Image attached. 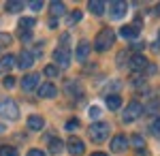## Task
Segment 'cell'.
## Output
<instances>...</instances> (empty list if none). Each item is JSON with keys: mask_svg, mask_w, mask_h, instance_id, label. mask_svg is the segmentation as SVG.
Returning a JSON list of instances; mask_svg holds the SVG:
<instances>
[{"mask_svg": "<svg viewBox=\"0 0 160 156\" xmlns=\"http://www.w3.org/2000/svg\"><path fill=\"white\" fill-rule=\"evenodd\" d=\"M156 15H160V7H156Z\"/></svg>", "mask_w": 160, "mask_h": 156, "instance_id": "obj_40", "label": "cell"}, {"mask_svg": "<svg viewBox=\"0 0 160 156\" xmlns=\"http://www.w3.org/2000/svg\"><path fill=\"white\" fill-rule=\"evenodd\" d=\"M141 113H143V105H141L139 101H130V103H128V107L124 109V116H122L124 124L135 122L137 118H141Z\"/></svg>", "mask_w": 160, "mask_h": 156, "instance_id": "obj_4", "label": "cell"}, {"mask_svg": "<svg viewBox=\"0 0 160 156\" xmlns=\"http://www.w3.org/2000/svg\"><path fill=\"white\" fill-rule=\"evenodd\" d=\"M66 148H68V152L73 156H81L86 152V145H83V141H81L79 137H71V139L66 141Z\"/></svg>", "mask_w": 160, "mask_h": 156, "instance_id": "obj_8", "label": "cell"}, {"mask_svg": "<svg viewBox=\"0 0 160 156\" xmlns=\"http://www.w3.org/2000/svg\"><path fill=\"white\" fill-rule=\"evenodd\" d=\"M143 111H149V113H158V111H160V101H152L148 107H143Z\"/></svg>", "mask_w": 160, "mask_h": 156, "instance_id": "obj_29", "label": "cell"}, {"mask_svg": "<svg viewBox=\"0 0 160 156\" xmlns=\"http://www.w3.org/2000/svg\"><path fill=\"white\" fill-rule=\"evenodd\" d=\"M17 62H19V64H17L19 69H30V66L34 64V54L28 51V49H22V54H19Z\"/></svg>", "mask_w": 160, "mask_h": 156, "instance_id": "obj_12", "label": "cell"}, {"mask_svg": "<svg viewBox=\"0 0 160 156\" xmlns=\"http://www.w3.org/2000/svg\"><path fill=\"white\" fill-rule=\"evenodd\" d=\"M49 26H51V28H53V26H58V19H56V17H51V19H49Z\"/></svg>", "mask_w": 160, "mask_h": 156, "instance_id": "obj_37", "label": "cell"}, {"mask_svg": "<svg viewBox=\"0 0 160 156\" xmlns=\"http://www.w3.org/2000/svg\"><path fill=\"white\" fill-rule=\"evenodd\" d=\"M88 54H90V43H88V41H79V45L75 49V58L79 62H86Z\"/></svg>", "mask_w": 160, "mask_h": 156, "instance_id": "obj_13", "label": "cell"}, {"mask_svg": "<svg viewBox=\"0 0 160 156\" xmlns=\"http://www.w3.org/2000/svg\"><path fill=\"white\" fill-rule=\"evenodd\" d=\"M7 131V128H4V124H0V133H4Z\"/></svg>", "mask_w": 160, "mask_h": 156, "instance_id": "obj_38", "label": "cell"}, {"mask_svg": "<svg viewBox=\"0 0 160 156\" xmlns=\"http://www.w3.org/2000/svg\"><path fill=\"white\" fill-rule=\"evenodd\" d=\"M130 143L135 145V150H143V148H145V139H143L141 135H132V139H130Z\"/></svg>", "mask_w": 160, "mask_h": 156, "instance_id": "obj_24", "label": "cell"}, {"mask_svg": "<svg viewBox=\"0 0 160 156\" xmlns=\"http://www.w3.org/2000/svg\"><path fill=\"white\" fill-rule=\"evenodd\" d=\"M64 92H66V96H71V98H79V96L83 94V90H81L79 81H68L66 88H64Z\"/></svg>", "mask_w": 160, "mask_h": 156, "instance_id": "obj_15", "label": "cell"}, {"mask_svg": "<svg viewBox=\"0 0 160 156\" xmlns=\"http://www.w3.org/2000/svg\"><path fill=\"white\" fill-rule=\"evenodd\" d=\"M152 133L154 135H160V116H156V120L152 122Z\"/></svg>", "mask_w": 160, "mask_h": 156, "instance_id": "obj_31", "label": "cell"}, {"mask_svg": "<svg viewBox=\"0 0 160 156\" xmlns=\"http://www.w3.org/2000/svg\"><path fill=\"white\" fill-rule=\"evenodd\" d=\"M28 128L32 131H43L45 128V120L41 116H28Z\"/></svg>", "mask_w": 160, "mask_h": 156, "instance_id": "obj_17", "label": "cell"}, {"mask_svg": "<svg viewBox=\"0 0 160 156\" xmlns=\"http://www.w3.org/2000/svg\"><path fill=\"white\" fill-rule=\"evenodd\" d=\"M13 43V36L11 34H7V32H0V49L2 47H9Z\"/></svg>", "mask_w": 160, "mask_h": 156, "instance_id": "obj_28", "label": "cell"}, {"mask_svg": "<svg viewBox=\"0 0 160 156\" xmlns=\"http://www.w3.org/2000/svg\"><path fill=\"white\" fill-rule=\"evenodd\" d=\"M81 15H83L81 11H73L71 15H68V17H66V24H68V26H75L77 22H79V19H81Z\"/></svg>", "mask_w": 160, "mask_h": 156, "instance_id": "obj_27", "label": "cell"}, {"mask_svg": "<svg viewBox=\"0 0 160 156\" xmlns=\"http://www.w3.org/2000/svg\"><path fill=\"white\" fill-rule=\"evenodd\" d=\"M45 75L53 79V77H58V75H60V69H58L56 64H47V66H45Z\"/></svg>", "mask_w": 160, "mask_h": 156, "instance_id": "obj_26", "label": "cell"}, {"mask_svg": "<svg viewBox=\"0 0 160 156\" xmlns=\"http://www.w3.org/2000/svg\"><path fill=\"white\" fill-rule=\"evenodd\" d=\"M105 103H107V107L111 111H115V109H120V105H122V96L120 94H107L105 96Z\"/></svg>", "mask_w": 160, "mask_h": 156, "instance_id": "obj_18", "label": "cell"}, {"mask_svg": "<svg viewBox=\"0 0 160 156\" xmlns=\"http://www.w3.org/2000/svg\"><path fill=\"white\" fill-rule=\"evenodd\" d=\"M34 24H37V19H34V17H22V19H19V24H17L19 34H22V32H24V34H30V30L34 28Z\"/></svg>", "mask_w": 160, "mask_h": 156, "instance_id": "obj_16", "label": "cell"}, {"mask_svg": "<svg viewBox=\"0 0 160 156\" xmlns=\"http://www.w3.org/2000/svg\"><path fill=\"white\" fill-rule=\"evenodd\" d=\"M28 156H47V154H45L43 150H37V148H34V150H30V152H28Z\"/></svg>", "mask_w": 160, "mask_h": 156, "instance_id": "obj_35", "label": "cell"}, {"mask_svg": "<svg viewBox=\"0 0 160 156\" xmlns=\"http://www.w3.org/2000/svg\"><path fill=\"white\" fill-rule=\"evenodd\" d=\"M79 126V120H68L66 122V131H73V128H77Z\"/></svg>", "mask_w": 160, "mask_h": 156, "instance_id": "obj_34", "label": "cell"}, {"mask_svg": "<svg viewBox=\"0 0 160 156\" xmlns=\"http://www.w3.org/2000/svg\"><path fill=\"white\" fill-rule=\"evenodd\" d=\"M113 43H115V32L111 28H102L94 39V49L96 51H107V49L113 47Z\"/></svg>", "mask_w": 160, "mask_h": 156, "instance_id": "obj_1", "label": "cell"}, {"mask_svg": "<svg viewBox=\"0 0 160 156\" xmlns=\"http://www.w3.org/2000/svg\"><path fill=\"white\" fill-rule=\"evenodd\" d=\"M53 64L58 69H66L71 64V49L68 47H58L53 51Z\"/></svg>", "mask_w": 160, "mask_h": 156, "instance_id": "obj_5", "label": "cell"}, {"mask_svg": "<svg viewBox=\"0 0 160 156\" xmlns=\"http://www.w3.org/2000/svg\"><path fill=\"white\" fill-rule=\"evenodd\" d=\"M90 118H100V107H90Z\"/></svg>", "mask_w": 160, "mask_h": 156, "instance_id": "obj_33", "label": "cell"}, {"mask_svg": "<svg viewBox=\"0 0 160 156\" xmlns=\"http://www.w3.org/2000/svg\"><path fill=\"white\" fill-rule=\"evenodd\" d=\"M37 90H38V96H41V98H56V94H58V88L51 84V81L41 84Z\"/></svg>", "mask_w": 160, "mask_h": 156, "instance_id": "obj_9", "label": "cell"}, {"mask_svg": "<svg viewBox=\"0 0 160 156\" xmlns=\"http://www.w3.org/2000/svg\"><path fill=\"white\" fill-rule=\"evenodd\" d=\"M143 47H145V43L141 41V43H132V47H130V49H132V51H141Z\"/></svg>", "mask_w": 160, "mask_h": 156, "instance_id": "obj_36", "label": "cell"}, {"mask_svg": "<svg viewBox=\"0 0 160 156\" xmlns=\"http://www.w3.org/2000/svg\"><path fill=\"white\" fill-rule=\"evenodd\" d=\"M15 81H17V79H15V77H11V75H7V77H4V81H2V84H4V88H9V90H11V88H15Z\"/></svg>", "mask_w": 160, "mask_h": 156, "instance_id": "obj_30", "label": "cell"}, {"mask_svg": "<svg viewBox=\"0 0 160 156\" xmlns=\"http://www.w3.org/2000/svg\"><path fill=\"white\" fill-rule=\"evenodd\" d=\"M137 34H139V30L135 26H122L120 28V36L122 39H137Z\"/></svg>", "mask_w": 160, "mask_h": 156, "instance_id": "obj_19", "label": "cell"}, {"mask_svg": "<svg viewBox=\"0 0 160 156\" xmlns=\"http://www.w3.org/2000/svg\"><path fill=\"white\" fill-rule=\"evenodd\" d=\"M4 11L7 13H22L24 11V2H15V0H11V2L4 4Z\"/></svg>", "mask_w": 160, "mask_h": 156, "instance_id": "obj_23", "label": "cell"}, {"mask_svg": "<svg viewBox=\"0 0 160 156\" xmlns=\"http://www.w3.org/2000/svg\"><path fill=\"white\" fill-rule=\"evenodd\" d=\"M62 150H64V143H62V139H58V137H56V139H51V141H49V152H51L53 156H58Z\"/></svg>", "mask_w": 160, "mask_h": 156, "instance_id": "obj_22", "label": "cell"}, {"mask_svg": "<svg viewBox=\"0 0 160 156\" xmlns=\"http://www.w3.org/2000/svg\"><path fill=\"white\" fill-rule=\"evenodd\" d=\"M88 9H90V13H94V15H102L105 13V2L92 0V2H88Z\"/></svg>", "mask_w": 160, "mask_h": 156, "instance_id": "obj_20", "label": "cell"}, {"mask_svg": "<svg viewBox=\"0 0 160 156\" xmlns=\"http://www.w3.org/2000/svg\"><path fill=\"white\" fill-rule=\"evenodd\" d=\"M126 9H128V4L126 2H120V0H113L109 2V13L113 19H122L124 15H126Z\"/></svg>", "mask_w": 160, "mask_h": 156, "instance_id": "obj_7", "label": "cell"}, {"mask_svg": "<svg viewBox=\"0 0 160 156\" xmlns=\"http://www.w3.org/2000/svg\"><path fill=\"white\" fill-rule=\"evenodd\" d=\"M15 62H17V58H15V56H11V54H7L4 58H0V75L9 73L13 66H15Z\"/></svg>", "mask_w": 160, "mask_h": 156, "instance_id": "obj_14", "label": "cell"}, {"mask_svg": "<svg viewBox=\"0 0 160 156\" xmlns=\"http://www.w3.org/2000/svg\"><path fill=\"white\" fill-rule=\"evenodd\" d=\"M38 81H41L38 73H28L26 77H22V90L24 92H32L34 88H38Z\"/></svg>", "mask_w": 160, "mask_h": 156, "instance_id": "obj_6", "label": "cell"}, {"mask_svg": "<svg viewBox=\"0 0 160 156\" xmlns=\"http://www.w3.org/2000/svg\"><path fill=\"white\" fill-rule=\"evenodd\" d=\"M49 9H51V13H53V17L58 19L60 15H64V13H66V4L58 0V2H51V4H49Z\"/></svg>", "mask_w": 160, "mask_h": 156, "instance_id": "obj_21", "label": "cell"}, {"mask_svg": "<svg viewBox=\"0 0 160 156\" xmlns=\"http://www.w3.org/2000/svg\"><path fill=\"white\" fill-rule=\"evenodd\" d=\"M156 41H158V43H160V30H158V39H156Z\"/></svg>", "mask_w": 160, "mask_h": 156, "instance_id": "obj_41", "label": "cell"}, {"mask_svg": "<svg viewBox=\"0 0 160 156\" xmlns=\"http://www.w3.org/2000/svg\"><path fill=\"white\" fill-rule=\"evenodd\" d=\"M88 133H90V139L94 143H102L109 137V124L107 122H94V124H90V131Z\"/></svg>", "mask_w": 160, "mask_h": 156, "instance_id": "obj_2", "label": "cell"}, {"mask_svg": "<svg viewBox=\"0 0 160 156\" xmlns=\"http://www.w3.org/2000/svg\"><path fill=\"white\" fill-rule=\"evenodd\" d=\"M92 156H107V154H100V152H96V154H92Z\"/></svg>", "mask_w": 160, "mask_h": 156, "instance_id": "obj_39", "label": "cell"}, {"mask_svg": "<svg viewBox=\"0 0 160 156\" xmlns=\"http://www.w3.org/2000/svg\"><path fill=\"white\" fill-rule=\"evenodd\" d=\"M30 9H32V11H41V9H43V2H41V0H32V2H30Z\"/></svg>", "mask_w": 160, "mask_h": 156, "instance_id": "obj_32", "label": "cell"}, {"mask_svg": "<svg viewBox=\"0 0 160 156\" xmlns=\"http://www.w3.org/2000/svg\"><path fill=\"white\" fill-rule=\"evenodd\" d=\"M128 64H130V69H132V71L139 73V71H145V69H148L149 60L145 58V56H141V54H135V56L130 58V62H128Z\"/></svg>", "mask_w": 160, "mask_h": 156, "instance_id": "obj_10", "label": "cell"}, {"mask_svg": "<svg viewBox=\"0 0 160 156\" xmlns=\"http://www.w3.org/2000/svg\"><path fill=\"white\" fill-rule=\"evenodd\" d=\"M0 156H19V152L13 145H2L0 148Z\"/></svg>", "mask_w": 160, "mask_h": 156, "instance_id": "obj_25", "label": "cell"}, {"mask_svg": "<svg viewBox=\"0 0 160 156\" xmlns=\"http://www.w3.org/2000/svg\"><path fill=\"white\" fill-rule=\"evenodd\" d=\"M126 148H128V139H126L124 135H115V137L111 139V152H115V154H122Z\"/></svg>", "mask_w": 160, "mask_h": 156, "instance_id": "obj_11", "label": "cell"}, {"mask_svg": "<svg viewBox=\"0 0 160 156\" xmlns=\"http://www.w3.org/2000/svg\"><path fill=\"white\" fill-rule=\"evenodd\" d=\"M0 116L4 120H17L19 118V107L13 98H2L0 101Z\"/></svg>", "mask_w": 160, "mask_h": 156, "instance_id": "obj_3", "label": "cell"}]
</instances>
